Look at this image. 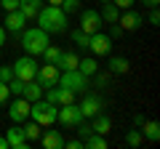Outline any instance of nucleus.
I'll list each match as a JSON object with an SVG mask.
<instances>
[{
    "label": "nucleus",
    "instance_id": "1",
    "mask_svg": "<svg viewBox=\"0 0 160 149\" xmlns=\"http://www.w3.org/2000/svg\"><path fill=\"white\" fill-rule=\"evenodd\" d=\"M35 19H38V27L46 29L48 35H64L69 29V19L59 6H40Z\"/></svg>",
    "mask_w": 160,
    "mask_h": 149
},
{
    "label": "nucleus",
    "instance_id": "2",
    "mask_svg": "<svg viewBox=\"0 0 160 149\" xmlns=\"http://www.w3.org/2000/svg\"><path fill=\"white\" fill-rule=\"evenodd\" d=\"M48 32L46 29H40V27H24L22 29V48H24V53H29V56H35L38 59L40 53L46 51V46H48Z\"/></svg>",
    "mask_w": 160,
    "mask_h": 149
},
{
    "label": "nucleus",
    "instance_id": "3",
    "mask_svg": "<svg viewBox=\"0 0 160 149\" xmlns=\"http://www.w3.org/2000/svg\"><path fill=\"white\" fill-rule=\"evenodd\" d=\"M56 115H59V107L46 99H38V101H29V120H35L38 125L43 128H51L56 123Z\"/></svg>",
    "mask_w": 160,
    "mask_h": 149
},
{
    "label": "nucleus",
    "instance_id": "4",
    "mask_svg": "<svg viewBox=\"0 0 160 149\" xmlns=\"http://www.w3.org/2000/svg\"><path fill=\"white\" fill-rule=\"evenodd\" d=\"M80 120H86V117H83V112H80V107L78 104H62V107H59V115H56V123L62 128H69V131H72V128H78L80 125Z\"/></svg>",
    "mask_w": 160,
    "mask_h": 149
},
{
    "label": "nucleus",
    "instance_id": "5",
    "mask_svg": "<svg viewBox=\"0 0 160 149\" xmlns=\"http://www.w3.org/2000/svg\"><path fill=\"white\" fill-rule=\"evenodd\" d=\"M11 69H13V77H19V80H35V74H38V59L35 56H22V59H16V61L11 64Z\"/></svg>",
    "mask_w": 160,
    "mask_h": 149
},
{
    "label": "nucleus",
    "instance_id": "6",
    "mask_svg": "<svg viewBox=\"0 0 160 149\" xmlns=\"http://www.w3.org/2000/svg\"><path fill=\"white\" fill-rule=\"evenodd\" d=\"M56 85H64V88H69V91L80 93V91H86V88H88V77L80 72V69H67V72L59 74Z\"/></svg>",
    "mask_w": 160,
    "mask_h": 149
},
{
    "label": "nucleus",
    "instance_id": "7",
    "mask_svg": "<svg viewBox=\"0 0 160 149\" xmlns=\"http://www.w3.org/2000/svg\"><path fill=\"white\" fill-rule=\"evenodd\" d=\"M88 51H91L93 56H109V53H112V37L104 35L102 29L93 32L91 37H88Z\"/></svg>",
    "mask_w": 160,
    "mask_h": 149
},
{
    "label": "nucleus",
    "instance_id": "8",
    "mask_svg": "<svg viewBox=\"0 0 160 149\" xmlns=\"http://www.w3.org/2000/svg\"><path fill=\"white\" fill-rule=\"evenodd\" d=\"M59 74H62V69L56 67V64L46 61L43 67H38V74H35V80L40 83V88H51L59 83Z\"/></svg>",
    "mask_w": 160,
    "mask_h": 149
},
{
    "label": "nucleus",
    "instance_id": "9",
    "mask_svg": "<svg viewBox=\"0 0 160 149\" xmlns=\"http://www.w3.org/2000/svg\"><path fill=\"white\" fill-rule=\"evenodd\" d=\"M8 120L11 123H27L29 120V101L24 96H16L8 104Z\"/></svg>",
    "mask_w": 160,
    "mask_h": 149
},
{
    "label": "nucleus",
    "instance_id": "10",
    "mask_svg": "<svg viewBox=\"0 0 160 149\" xmlns=\"http://www.w3.org/2000/svg\"><path fill=\"white\" fill-rule=\"evenodd\" d=\"M80 29L86 35H93L102 29V16H99V11H93V8H86V11L80 13Z\"/></svg>",
    "mask_w": 160,
    "mask_h": 149
},
{
    "label": "nucleus",
    "instance_id": "11",
    "mask_svg": "<svg viewBox=\"0 0 160 149\" xmlns=\"http://www.w3.org/2000/svg\"><path fill=\"white\" fill-rule=\"evenodd\" d=\"M118 24L123 27V32H133V29H139L144 24V16L139 11H131V8H128V11H123L118 16Z\"/></svg>",
    "mask_w": 160,
    "mask_h": 149
},
{
    "label": "nucleus",
    "instance_id": "12",
    "mask_svg": "<svg viewBox=\"0 0 160 149\" xmlns=\"http://www.w3.org/2000/svg\"><path fill=\"white\" fill-rule=\"evenodd\" d=\"M6 141H8V147H11V149H27L29 147V141L24 138L22 123H13V125L6 131Z\"/></svg>",
    "mask_w": 160,
    "mask_h": 149
},
{
    "label": "nucleus",
    "instance_id": "13",
    "mask_svg": "<svg viewBox=\"0 0 160 149\" xmlns=\"http://www.w3.org/2000/svg\"><path fill=\"white\" fill-rule=\"evenodd\" d=\"M3 27H6V32H11V35H22V29L27 27V19H24V13L16 8V11H8Z\"/></svg>",
    "mask_w": 160,
    "mask_h": 149
},
{
    "label": "nucleus",
    "instance_id": "14",
    "mask_svg": "<svg viewBox=\"0 0 160 149\" xmlns=\"http://www.w3.org/2000/svg\"><path fill=\"white\" fill-rule=\"evenodd\" d=\"M78 107H80V112H83V117H93V115H99V112H102V99L93 96V93H86V96H83V101H80Z\"/></svg>",
    "mask_w": 160,
    "mask_h": 149
},
{
    "label": "nucleus",
    "instance_id": "15",
    "mask_svg": "<svg viewBox=\"0 0 160 149\" xmlns=\"http://www.w3.org/2000/svg\"><path fill=\"white\" fill-rule=\"evenodd\" d=\"M38 141L43 144L46 149H62V147H64V136H62V131H43Z\"/></svg>",
    "mask_w": 160,
    "mask_h": 149
},
{
    "label": "nucleus",
    "instance_id": "16",
    "mask_svg": "<svg viewBox=\"0 0 160 149\" xmlns=\"http://www.w3.org/2000/svg\"><path fill=\"white\" fill-rule=\"evenodd\" d=\"M78 61H80V56H78L75 51H62V56H59L56 67L62 69V72H67V69H78Z\"/></svg>",
    "mask_w": 160,
    "mask_h": 149
},
{
    "label": "nucleus",
    "instance_id": "17",
    "mask_svg": "<svg viewBox=\"0 0 160 149\" xmlns=\"http://www.w3.org/2000/svg\"><path fill=\"white\" fill-rule=\"evenodd\" d=\"M107 69H109V74H126L128 69H131V64H128V59H123V56H109Z\"/></svg>",
    "mask_w": 160,
    "mask_h": 149
},
{
    "label": "nucleus",
    "instance_id": "18",
    "mask_svg": "<svg viewBox=\"0 0 160 149\" xmlns=\"http://www.w3.org/2000/svg\"><path fill=\"white\" fill-rule=\"evenodd\" d=\"M93 133H102V136H107L109 131H112V120H109V115H104V112H99V115H93Z\"/></svg>",
    "mask_w": 160,
    "mask_h": 149
},
{
    "label": "nucleus",
    "instance_id": "19",
    "mask_svg": "<svg viewBox=\"0 0 160 149\" xmlns=\"http://www.w3.org/2000/svg\"><path fill=\"white\" fill-rule=\"evenodd\" d=\"M22 96L27 99V101H38V99H43V88H40V83L38 80H27V83H24Z\"/></svg>",
    "mask_w": 160,
    "mask_h": 149
},
{
    "label": "nucleus",
    "instance_id": "20",
    "mask_svg": "<svg viewBox=\"0 0 160 149\" xmlns=\"http://www.w3.org/2000/svg\"><path fill=\"white\" fill-rule=\"evenodd\" d=\"M78 69L86 74V77H93V74L99 72V61H96V56H86V59H80V61H78Z\"/></svg>",
    "mask_w": 160,
    "mask_h": 149
},
{
    "label": "nucleus",
    "instance_id": "21",
    "mask_svg": "<svg viewBox=\"0 0 160 149\" xmlns=\"http://www.w3.org/2000/svg\"><path fill=\"white\" fill-rule=\"evenodd\" d=\"M19 11L24 13V19H35L38 16V11H40V0H19Z\"/></svg>",
    "mask_w": 160,
    "mask_h": 149
},
{
    "label": "nucleus",
    "instance_id": "22",
    "mask_svg": "<svg viewBox=\"0 0 160 149\" xmlns=\"http://www.w3.org/2000/svg\"><path fill=\"white\" fill-rule=\"evenodd\" d=\"M99 16H102V22L115 24V22H118V16H120V8L112 6V3H102V11H99Z\"/></svg>",
    "mask_w": 160,
    "mask_h": 149
},
{
    "label": "nucleus",
    "instance_id": "23",
    "mask_svg": "<svg viewBox=\"0 0 160 149\" xmlns=\"http://www.w3.org/2000/svg\"><path fill=\"white\" fill-rule=\"evenodd\" d=\"M142 125H144L142 136L147 138V141H152V144H155V141H158V138H160V125H158V123H155V120H144Z\"/></svg>",
    "mask_w": 160,
    "mask_h": 149
},
{
    "label": "nucleus",
    "instance_id": "24",
    "mask_svg": "<svg viewBox=\"0 0 160 149\" xmlns=\"http://www.w3.org/2000/svg\"><path fill=\"white\" fill-rule=\"evenodd\" d=\"M83 147H88V149H107V138H104L102 133H91V136L83 138Z\"/></svg>",
    "mask_w": 160,
    "mask_h": 149
},
{
    "label": "nucleus",
    "instance_id": "25",
    "mask_svg": "<svg viewBox=\"0 0 160 149\" xmlns=\"http://www.w3.org/2000/svg\"><path fill=\"white\" fill-rule=\"evenodd\" d=\"M22 131H24V138H27V141L32 144V141H38V138H40V133H43V125H38L35 120H29L27 125L22 128Z\"/></svg>",
    "mask_w": 160,
    "mask_h": 149
},
{
    "label": "nucleus",
    "instance_id": "26",
    "mask_svg": "<svg viewBox=\"0 0 160 149\" xmlns=\"http://www.w3.org/2000/svg\"><path fill=\"white\" fill-rule=\"evenodd\" d=\"M126 144H128L131 149L142 147V144H144V136H142V131H139V128H131V131L126 133Z\"/></svg>",
    "mask_w": 160,
    "mask_h": 149
},
{
    "label": "nucleus",
    "instance_id": "27",
    "mask_svg": "<svg viewBox=\"0 0 160 149\" xmlns=\"http://www.w3.org/2000/svg\"><path fill=\"white\" fill-rule=\"evenodd\" d=\"M40 56L46 59V61L56 64V61H59V56H62V48H59V46H51V43H48V46H46V51L40 53Z\"/></svg>",
    "mask_w": 160,
    "mask_h": 149
},
{
    "label": "nucleus",
    "instance_id": "28",
    "mask_svg": "<svg viewBox=\"0 0 160 149\" xmlns=\"http://www.w3.org/2000/svg\"><path fill=\"white\" fill-rule=\"evenodd\" d=\"M88 37H91V35H86L80 27H78V29H72V40L78 43L80 48H86V51H88Z\"/></svg>",
    "mask_w": 160,
    "mask_h": 149
},
{
    "label": "nucleus",
    "instance_id": "29",
    "mask_svg": "<svg viewBox=\"0 0 160 149\" xmlns=\"http://www.w3.org/2000/svg\"><path fill=\"white\" fill-rule=\"evenodd\" d=\"M59 8L69 16V13H75V11L80 8V0H62V6H59Z\"/></svg>",
    "mask_w": 160,
    "mask_h": 149
},
{
    "label": "nucleus",
    "instance_id": "30",
    "mask_svg": "<svg viewBox=\"0 0 160 149\" xmlns=\"http://www.w3.org/2000/svg\"><path fill=\"white\" fill-rule=\"evenodd\" d=\"M75 131H78V136H80V138H86V136H91V133H93V128L88 125V123H83V120H80V125L75 128Z\"/></svg>",
    "mask_w": 160,
    "mask_h": 149
},
{
    "label": "nucleus",
    "instance_id": "31",
    "mask_svg": "<svg viewBox=\"0 0 160 149\" xmlns=\"http://www.w3.org/2000/svg\"><path fill=\"white\" fill-rule=\"evenodd\" d=\"M93 77H96V85H99V88H104V85L109 83V72H96Z\"/></svg>",
    "mask_w": 160,
    "mask_h": 149
},
{
    "label": "nucleus",
    "instance_id": "32",
    "mask_svg": "<svg viewBox=\"0 0 160 149\" xmlns=\"http://www.w3.org/2000/svg\"><path fill=\"white\" fill-rule=\"evenodd\" d=\"M0 6H3V11H16V8H19V0H0Z\"/></svg>",
    "mask_w": 160,
    "mask_h": 149
},
{
    "label": "nucleus",
    "instance_id": "33",
    "mask_svg": "<svg viewBox=\"0 0 160 149\" xmlns=\"http://www.w3.org/2000/svg\"><path fill=\"white\" fill-rule=\"evenodd\" d=\"M8 96H11V91H8V83L0 80V104H6V101H8Z\"/></svg>",
    "mask_w": 160,
    "mask_h": 149
},
{
    "label": "nucleus",
    "instance_id": "34",
    "mask_svg": "<svg viewBox=\"0 0 160 149\" xmlns=\"http://www.w3.org/2000/svg\"><path fill=\"white\" fill-rule=\"evenodd\" d=\"M0 80H3V83L13 80V69L11 67H0Z\"/></svg>",
    "mask_w": 160,
    "mask_h": 149
},
{
    "label": "nucleus",
    "instance_id": "35",
    "mask_svg": "<svg viewBox=\"0 0 160 149\" xmlns=\"http://www.w3.org/2000/svg\"><path fill=\"white\" fill-rule=\"evenodd\" d=\"M147 22L152 24V27H158V24H160V11H158V8H149V19H147Z\"/></svg>",
    "mask_w": 160,
    "mask_h": 149
},
{
    "label": "nucleus",
    "instance_id": "36",
    "mask_svg": "<svg viewBox=\"0 0 160 149\" xmlns=\"http://www.w3.org/2000/svg\"><path fill=\"white\" fill-rule=\"evenodd\" d=\"M133 3H136V0H112V6H118L120 11H128V8H131Z\"/></svg>",
    "mask_w": 160,
    "mask_h": 149
},
{
    "label": "nucleus",
    "instance_id": "37",
    "mask_svg": "<svg viewBox=\"0 0 160 149\" xmlns=\"http://www.w3.org/2000/svg\"><path fill=\"white\" fill-rule=\"evenodd\" d=\"M64 147H67V149H83V138H69V141H64Z\"/></svg>",
    "mask_w": 160,
    "mask_h": 149
},
{
    "label": "nucleus",
    "instance_id": "38",
    "mask_svg": "<svg viewBox=\"0 0 160 149\" xmlns=\"http://www.w3.org/2000/svg\"><path fill=\"white\" fill-rule=\"evenodd\" d=\"M109 37H112V40H115V37H123V27H120L118 22H115L112 27H109Z\"/></svg>",
    "mask_w": 160,
    "mask_h": 149
},
{
    "label": "nucleus",
    "instance_id": "39",
    "mask_svg": "<svg viewBox=\"0 0 160 149\" xmlns=\"http://www.w3.org/2000/svg\"><path fill=\"white\" fill-rule=\"evenodd\" d=\"M144 123V115H133V128H142Z\"/></svg>",
    "mask_w": 160,
    "mask_h": 149
},
{
    "label": "nucleus",
    "instance_id": "40",
    "mask_svg": "<svg viewBox=\"0 0 160 149\" xmlns=\"http://www.w3.org/2000/svg\"><path fill=\"white\" fill-rule=\"evenodd\" d=\"M142 3H144L147 8H158V6H160V0H142Z\"/></svg>",
    "mask_w": 160,
    "mask_h": 149
},
{
    "label": "nucleus",
    "instance_id": "41",
    "mask_svg": "<svg viewBox=\"0 0 160 149\" xmlns=\"http://www.w3.org/2000/svg\"><path fill=\"white\" fill-rule=\"evenodd\" d=\"M6 46V27H3V24H0V48Z\"/></svg>",
    "mask_w": 160,
    "mask_h": 149
},
{
    "label": "nucleus",
    "instance_id": "42",
    "mask_svg": "<svg viewBox=\"0 0 160 149\" xmlns=\"http://www.w3.org/2000/svg\"><path fill=\"white\" fill-rule=\"evenodd\" d=\"M0 149H11V147H8V141H6V136H0Z\"/></svg>",
    "mask_w": 160,
    "mask_h": 149
},
{
    "label": "nucleus",
    "instance_id": "43",
    "mask_svg": "<svg viewBox=\"0 0 160 149\" xmlns=\"http://www.w3.org/2000/svg\"><path fill=\"white\" fill-rule=\"evenodd\" d=\"M48 6H62V0H48Z\"/></svg>",
    "mask_w": 160,
    "mask_h": 149
},
{
    "label": "nucleus",
    "instance_id": "44",
    "mask_svg": "<svg viewBox=\"0 0 160 149\" xmlns=\"http://www.w3.org/2000/svg\"><path fill=\"white\" fill-rule=\"evenodd\" d=\"M99 3H112V0H99Z\"/></svg>",
    "mask_w": 160,
    "mask_h": 149
},
{
    "label": "nucleus",
    "instance_id": "45",
    "mask_svg": "<svg viewBox=\"0 0 160 149\" xmlns=\"http://www.w3.org/2000/svg\"><path fill=\"white\" fill-rule=\"evenodd\" d=\"M80 3H83V0H80Z\"/></svg>",
    "mask_w": 160,
    "mask_h": 149
}]
</instances>
